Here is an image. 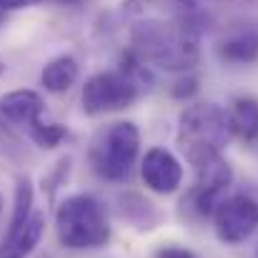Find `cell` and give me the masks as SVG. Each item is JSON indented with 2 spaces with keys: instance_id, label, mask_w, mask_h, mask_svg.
Here are the masks:
<instances>
[{
  "instance_id": "3957f363",
  "label": "cell",
  "mask_w": 258,
  "mask_h": 258,
  "mask_svg": "<svg viewBox=\"0 0 258 258\" xmlns=\"http://www.w3.org/2000/svg\"><path fill=\"white\" fill-rule=\"evenodd\" d=\"M55 233L60 246L71 251L100 248L110 241V223L100 201L88 193H76L60 201L55 211Z\"/></svg>"
},
{
  "instance_id": "d6986e66",
  "label": "cell",
  "mask_w": 258,
  "mask_h": 258,
  "mask_svg": "<svg viewBox=\"0 0 258 258\" xmlns=\"http://www.w3.org/2000/svg\"><path fill=\"white\" fill-rule=\"evenodd\" d=\"M3 73H5V63L0 60V76H3Z\"/></svg>"
},
{
  "instance_id": "277c9868",
  "label": "cell",
  "mask_w": 258,
  "mask_h": 258,
  "mask_svg": "<svg viewBox=\"0 0 258 258\" xmlns=\"http://www.w3.org/2000/svg\"><path fill=\"white\" fill-rule=\"evenodd\" d=\"M138 151H141L138 125L131 120H118L95 136L90 146V166L100 178L120 183L133 171Z\"/></svg>"
},
{
  "instance_id": "ac0fdd59",
  "label": "cell",
  "mask_w": 258,
  "mask_h": 258,
  "mask_svg": "<svg viewBox=\"0 0 258 258\" xmlns=\"http://www.w3.org/2000/svg\"><path fill=\"white\" fill-rule=\"evenodd\" d=\"M3 23H5V13L0 10V25H3Z\"/></svg>"
},
{
  "instance_id": "30bf717a",
  "label": "cell",
  "mask_w": 258,
  "mask_h": 258,
  "mask_svg": "<svg viewBox=\"0 0 258 258\" xmlns=\"http://www.w3.org/2000/svg\"><path fill=\"white\" fill-rule=\"evenodd\" d=\"M45 233V216L33 211V216L23 223H10L8 236L0 243V258H28Z\"/></svg>"
},
{
  "instance_id": "ba28073f",
  "label": "cell",
  "mask_w": 258,
  "mask_h": 258,
  "mask_svg": "<svg viewBox=\"0 0 258 258\" xmlns=\"http://www.w3.org/2000/svg\"><path fill=\"white\" fill-rule=\"evenodd\" d=\"M213 228L218 241L226 246L248 241L258 231V201L246 193L226 198L213 213Z\"/></svg>"
},
{
  "instance_id": "5bb4252c",
  "label": "cell",
  "mask_w": 258,
  "mask_h": 258,
  "mask_svg": "<svg viewBox=\"0 0 258 258\" xmlns=\"http://www.w3.org/2000/svg\"><path fill=\"white\" fill-rule=\"evenodd\" d=\"M196 90H198V81H196V76H188V73H185V76L173 86V95H175V98H190Z\"/></svg>"
},
{
  "instance_id": "8fae6325",
  "label": "cell",
  "mask_w": 258,
  "mask_h": 258,
  "mask_svg": "<svg viewBox=\"0 0 258 258\" xmlns=\"http://www.w3.org/2000/svg\"><path fill=\"white\" fill-rule=\"evenodd\" d=\"M218 58L236 66H248L258 60V28L256 25H238L228 30L218 40Z\"/></svg>"
},
{
  "instance_id": "7a4b0ae2",
  "label": "cell",
  "mask_w": 258,
  "mask_h": 258,
  "mask_svg": "<svg viewBox=\"0 0 258 258\" xmlns=\"http://www.w3.org/2000/svg\"><path fill=\"white\" fill-rule=\"evenodd\" d=\"M178 146L185 161L198 168L221 156L233 138L231 113L216 103H193L178 115Z\"/></svg>"
},
{
  "instance_id": "6da1fadb",
  "label": "cell",
  "mask_w": 258,
  "mask_h": 258,
  "mask_svg": "<svg viewBox=\"0 0 258 258\" xmlns=\"http://www.w3.org/2000/svg\"><path fill=\"white\" fill-rule=\"evenodd\" d=\"M131 53L141 63L171 73H188L201 58V25L193 18L141 20L133 25Z\"/></svg>"
},
{
  "instance_id": "9a60e30c",
  "label": "cell",
  "mask_w": 258,
  "mask_h": 258,
  "mask_svg": "<svg viewBox=\"0 0 258 258\" xmlns=\"http://www.w3.org/2000/svg\"><path fill=\"white\" fill-rule=\"evenodd\" d=\"M156 258H198L190 248H183V246H166V248H161Z\"/></svg>"
},
{
  "instance_id": "44dd1931",
  "label": "cell",
  "mask_w": 258,
  "mask_h": 258,
  "mask_svg": "<svg viewBox=\"0 0 258 258\" xmlns=\"http://www.w3.org/2000/svg\"><path fill=\"white\" fill-rule=\"evenodd\" d=\"M0 213H3V196H0Z\"/></svg>"
},
{
  "instance_id": "52a82bcc",
  "label": "cell",
  "mask_w": 258,
  "mask_h": 258,
  "mask_svg": "<svg viewBox=\"0 0 258 258\" xmlns=\"http://www.w3.org/2000/svg\"><path fill=\"white\" fill-rule=\"evenodd\" d=\"M231 183H233V168L223 156H218L196 168V183L188 198H183V206L188 203L198 216L213 218L216 208L226 201V190L231 188Z\"/></svg>"
},
{
  "instance_id": "e0dca14e",
  "label": "cell",
  "mask_w": 258,
  "mask_h": 258,
  "mask_svg": "<svg viewBox=\"0 0 258 258\" xmlns=\"http://www.w3.org/2000/svg\"><path fill=\"white\" fill-rule=\"evenodd\" d=\"M50 3H55V5H78L81 0H50Z\"/></svg>"
},
{
  "instance_id": "4fadbf2b",
  "label": "cell",
  "mask_w": 258,
  "mask_h": 258,
  "mask_svg": "<svg viewBox=\"0 0 258 258\" xmlns=\"http://www.w3.org/2000/svg\"><path fill=\"white\" fill-rule=\"evenodd\" d=\"M228 113H231L233 136H238L246 143L258 141V100L256 98H238Z\"/></svg>"
},
{
  "instance_id": "ffe728a7",
  "label": "cell",
  "mask_w": 258,
  "mask_h": 258,
  "mask_svg": "<svg viewBox=\"0 0 258 258\" xmlns=\"http://www.w3.org/2000/svg\"><path fill=\"white\" fill-rule=\"evenodd\" d=\"M178 3H185V5H190V3H193V0H178Z\"/></svg>"
},
{
  "instance_id": "5b68a950",
  "label": "cell",
  "mask_w": 258,
  "mask_h": 258,
  "mask_svg": "<svg viewBox=\"0 0 258 258\" xmlns=\"http://www.w3.org/2000/svg\"><path fill=\"white\" fill-rule=\"evenodd\" d=\"M45 100L35 90H13L0 98V113L3 118L20 128L38 148H55L68 136V128L60 123H45L43 120Z\"/></svg>"
},
{
  "instance_id": "2e32d148",
  "label": "cell",
  "mask_w": 258,
  "mask_h": 258,
  "mask_svg": "<svg viewBox=\"0 0 258 258\" xmlns=\"http://www.w3.org/2000/svg\"><path fill=\"white\" fill-rule=\"evenodd\" d=\"M38 3H43V0H0V10L10 13V10H23V8L38 5Z\"/></svg>"
},
{
  "instance_id": "7c38bea8",
  "label": "cell",
  "mask_w": 258,
  "mask_h": 258,
  "mask_svg": "<svg viewBox=\"0 0 258 258\" xmlns=\"http://www.w3.org/2000/svg\"><path fill=\"white\" fill-rule=\"evenodd\" d=\"M76 81H78V60L73 55L53 58L40 73V83L48 93H66Z\"/></svg>"
},
{
  "instance_id": "8992f818",
  "label": "cell",
  "mask_w": 258,
  "mask_h": 258,
  "mask_svg": "<svg viewBox=\"0 0 258 258\" xmlns=\"http://www.w3.org/2000/svg\"><path fill=\"white\" fill-rule=\"evenodd\" d=\"M141 95V86L123 71H105L90 76L81 93L86 115H105L131 108Z\"/></svg>"
},
{
  "instance_id": "9c48e42d",
  "label": "cell",
  "mask_w": 258,
  "mask_h": 258,
  "mask_svg": "<svg viewBox=\"0 0 258 258\" xmlns=\"http://www.w3.org/2000/svg\"><path fill=\"white\" fill-rule=\"evenodd\" d=\"M141 178L146 183V188H151L153 193L168 196L175 193L183 183V166L180 161L166 148H151L143 156L141 163Z\"/></svg>"
}]
</instances>
